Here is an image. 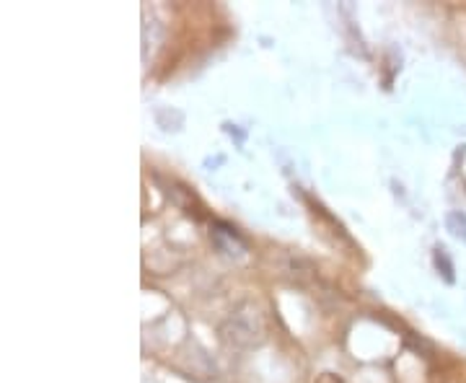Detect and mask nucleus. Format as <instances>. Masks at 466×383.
<instances>
[{"instance_id":"f257e3e1","label":"nucleus","mask_w":466,"mask_h":383,"mask_svg":"<svg viewBox=\"0 0 466 383\" xmlns=\"http://www.w3.org/2000/svg\"><path fill=\"white\" fill-rule=\"evenodd\" d=\"M220 337L226 345H231L236 350H249V348L262 345L267 337V321L262 308L254 300L238 303L220 324Z\"/></svg>"},{"instance_id":"f03ea898","label":"nucleus","mask_w":466,"mask_h":383,"mask_svg":"<svg viewBox=\"0 0 466 383\" xmlns=\"http://www.w3.org/2000/svg\"><path fill=\"white\" fill-rule=\"evenodd\" d=\"M449 228H451V234L456 236V238H464L466 241V216H461V213H451Z\"/></svg>"}]
</instances>
